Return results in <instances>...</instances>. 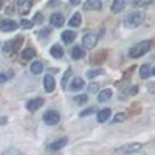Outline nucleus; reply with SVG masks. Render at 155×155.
I'll return each instance as SVG.
<instances>
[{
	"label": "nucleus",
	"mask_w": 155,
	"mask_h": 155,
	"mask_svg": "<svg viewBox=\"0 0 155 155\" xmlns=\"http://www.w3.org/2000/svg\"><path fill=\"white\" fill-rule=\"evenodd\" d=\"M143 20H144V16L141 12H132V14H129L124 19V27L126 28H137L143 23Z\"/></svg>",
	"instance_id": "nucleus-1"
},
{
	"label": "nucleus",
	"mask_w": 155,
	"mask_h": 155,
	"mask_svg": "<svg viewBox=\"0 0 155 155\" xmlns=\"http://www.w3.org/2000/svg\"><path fill=\"white\" fill-rule=\"evenodd\" d=\"M149 50H150V41H143V42L134 45L130 48V51H129V54H130L132 58H140V56H143L144 53H147Z\"/></svg>",
	"instance_id": "nucleus-2"
},
{
	"label": "nucleus",
	"mask_w": 155,
	"mask_h": 155,
	"mask_svg": "<svg viewBox=\"0 0 155 155\" xmlns=\"http://www.w3.org/2000/svg\"><path fill=\"white\" fill-rule=\"evenodd\" d=\"M59 120H61V116H59V113H58L56 110H48V112H45V115H44V121H45V124H48V126H56V124L59 123Z\"/></svg>",
	"instance_id": "nucleus-3"
},
{
	"label": "nucleus",
	"mask_w": 155,
	"mask_h": 155,
	"mask_svg": "<svg viewBox=\"0 0 155 155\" xmlns=\"http://www.w3.org/2000/svg\"><path fill=\"white\" fill-rule=\"evenodd\" d=\"M98 42V34L95 33H87L82 39V47L84 48H93Z\"/></svg>",
	"instance_id": "nucleus-4"
},
{
	"label": "nucleus",
	"mask_w": 155,
	"mask_h": 155,
	"mask_svg": "<svg viewBox=\"0 0 155 155\" xmlns=\"http://www.w3.org/2000/svg\"><path fill=\"white\" fill-rule=\"evenodd\" d=\"M140 149H141V144H140V143L126 144V146H123L121 149L116 150V155H127V153H134V152H137V150H140Z\"/></svg>",
	"instance_id": "nucleus-5"
},
{
	"label": "nucleus",
	"mask_w": 155,
	"mask_h": 155,
	"mask_svg": "<svg viewBox=\"0 0 155 155\" xmlns=\"http://www.w3.org/2000/svg\"><path fill=\"white\" fill-rule=\"evenodd\" d=\"M17 22H14V20H11V19H5V20H2L0 22V30H2L3 33H9V31H14V30H17Z\"/></svg>",
	"instance_id": "nucleus-6"
},
{
	"label": "nucleus",
	"mask_w": 155,
	"mask_h": 155,
	"mask_svg": "<svg viewBox=\"0 0 155 155\" xmlns=\"http://www.w3.org/2000/svg\"><path fill=\"white\" fill-rule=\"evenodd\" d=\"M31 8H33V2H30V0H20V2L17 3L19 14H22V16H27L31 11Z\"/></svg>",
	"instance_id": "nucleus-7"
},
{
	"label": "nucleus",
	"mask_w": 155,
	"mask_h": 155,
	"mask_svg": "<svg viewBox=\"0 0 155 155\" xmlns=\"http://www.w3.org/2000/svg\"><path fill=\"white\" fill-rule=\"evenodd\" d=\"M44 106V98H34V99H30L27 102V109L30 112H36L37 109H41Z\"/></svg>",
	"instance_id": "nucleus-8"
},
{
	"label": "nucleus",
	"mask_w": 155,
	"mask_h": 155,
	"mask_svg": "<svg viewBox=\"0 0 155 155\" xmlns=\"http://www.w3.org/2000/svg\"><path fill=\"white\" fill-rule=\"evenodd\" d=\"M50 22H51V25H53V27L61 28L62 25L65 23V19H64V16H62V14H59V12H54V14H51Z\"/></svg>",
	"instance_id": "nucleus-9"
},
{
	"label": "nucleus",
	"mask_w": 155,
	"mask_h": 155,
	"mask_svg": "<svg viewBox=\"0 0 155 155\" xmlns=\"http://www.w3.org/2000/svg\"><path fill=\"white\" fill-rule=\"evenodd\" d=\"M23 42V39L22 37H17V39H14V41H9V42H6L5 44V47H3V51L5 53H12L16 48H14V45H20Z\"/></svg>",
	"instance_id": "nucleus-10"
},
{
	"label": "nucleus",
	"mask_w": 155,
	"mask_h": 155,
	"mask_svg": "<svg viewBox=\"0 0 155 155\" xmlns=\"http://www.w3.org/2000/svg\"><path fill=\"white\" fill-rule=\"evenodd\" d=\"M44 87H45V90L48 93H51L54 90V87H56V82H54V78L53 76H50V74H47L45 78H44Z\"/></svg>",
	"instance_id": "nucleus-11"
},
{
	"label": "nucleus",
	"mask_w": 155,
	"mask_h": 155,
	"mask_svg": "<svg viewBox=\"0 0 155 155\" xmlns=\"http://www.w3.org/2000/svg\"><path fill=\"white\" fill-rule=\"evenodd\" d=\"M67 143H68L67 138H61V140H58V141H53V143L48 146V149H50V150H59V149H62L64 146H67Z\"/></svg>",
	"instance_id": "nucleus-12"
},
{
	"label": "nucleus",
	"mask_w": 155,
	"mask_h": 155,
	"mask_svg": "<svg viewBox=\"0 0 155 155\" xmlns=\"http://www.w3.org/2000/svg\"><path fill=\"white\" fill-rule=\"evenodd\" d=\"M84 87H85V82H84L82 78H74V79L71 81V84H70V88L74 90V92H78V90H82Z\"/></svg>",
	"instance_id": "nucleus-13"
},
{
	"label": "nucleus",
	"mask_w": 155,
	"mask_h": 155,
	"mask_svg": "<svg viewBox=\"0 0 155 155\" xmlns=\"http://www.w3.org/2000/svg\"><path fill=\"white\" fill-rule=\"evenodd\" d=\"M101 6H102V3L99 2V0H88V2H85V5H84V8L87 11H92V9L98 11V9H101Z\"/></svg>",
	"instance_id": "nucleus-14"
},
{
	"label": "nucleus",
	"mask_w": 155,
	"mask_h": 155,
	"mask_svg": "<svg viewBox=\"0 0 155 155\" xmlns=\"http://www.w3.org/2000/svg\"><path fill=\"white\" fill-rule=\"evenodd\" d=\"M85 56V51H84V48L79 45V47H73V50H71V58L73 59H76V61H79V59H82Z\"/></svg>",
	"instance_id": "nucleus-15"
},
{
	"label": "nucleus",
	"mask_w": 155,
	"mask_h": 155,
	"mask_svg": "<svg viewBox=\"0 0 155 155\" xmlns=\"http://www.w3.org/2000/svg\"><path fill=\"white\" fill-rule=\"evenodd\" d=\"M110 113H112V110H110V109H102V110H99V112H98L96 120H98L99 123H106V121L110 118Z\"/></svg>",
	"instance_id": "nucleus-16"
},
{
	"label": "nucleus",
	"mask_w": 155,
	"mask_h": 155,
	"mask_svg": "<svg viewBox=\"0 0 155 155\" xmlns=\"http://www.w3.org/2000/svg\"><path fill=\"white\" fill-rule=\"evenodd\" d=\"M36 56V50L34 48H31V47H28V48H25L22 53H20V58L23 59V61H30V59H33Z\"/></svg>",
	"instance_id": "nucleus-17"
},
{
	"label": "nucleus",
	"mask_w": 155,
	"mask_h": 155,
	"mask_svg": "<svg viewBox=\"0 0 155 155\" xmlns=\"http://www.w3.org/2000/svg\"><path fill=\"white\" fill-rule=\"evenodd\" d=\"M50 54L53 56V58H56V59H61L64 56V50H62L61 45H53V47H51V50H50Z\"/></svg>",
	"instance_id": "nucleus-18"
},
{
	"label": "nucleus",
	"mask_w": 155,
	"mask_h": 155,
	"mask_svg": "<svg viewBox=\"0 0 155 155\" xmlns=\"http://www.w3.org/2000/svg\"><path fill=\"white\" fill-rule=\"evenodd\" d=\"M82 22V16H81V12H74V14L71 16V19L68 20V25L70 27H79Z\"/></svg>",
	"instance_id": "nucleus-19"
},
{
	"label": "nucleus",
	"mask_w": 155,
	"mask_h": 155,
	"mask_svg": "<svg viewBox=\"0 0 155 155\" xmlns=\"http://www.w3.org/2000/svg\"><path fill=\"white\" fill-rule=\"evenodd\" d=\"M31 73L33 74H41L42 71H44V64L41 62V61H36V62H33L31 64Z\"/></svg>",
	"instance_id": "nucleus-20"
},
{
	"label": "nucleus",
	"mask_w": 155,
	"mask_h": 155,
	"mask_svg": "<svg viewBox=\"0 0 155 155\" xmlns=\"http://www.w3.org/2000/svg\"><path fill=\"white\" fill-rule=\"evenodd\" d=\"M74 39H76V33H74V31H68V30H67V31L62 33V41L65 42V44H71Z\"/></svg>",
	"instance_id": "nucleus-21"
},
{
	"label": "nucleus",
	"mask_w": 155,
	"mask_h": 155,
	"mask_svg": "<svg viewBox=\"0 0 155 155\" xmlns=\"http://www.w3.org/2000/svg\"><path fill=\"white\" fill-rule=\"evenodd\" d=\"M112 98V90L110 88H106V90H102V92H99V96H98V101L99 102H106Z\"/></svg>",
	"instance_id": "nucleus-22"
},
{
	"label": "nucleus",
	"mask_w": 155,
	"mask_h": 155,
	"mask_svg": "<svg viewBox=\"0 0 155 155\" xmlns=\"http://www.w3.org/2000/svg\"><path fill=\"white\" fill-rule=\"evenodd\" d=\"M152 74V67L147 65V64H144V65H141L140 68V76L143 78V79H146V78H149Z\"/></svg>",
	"instance_id": "nucleus-23"
},
{
	"label": "nucleus",
	"mask_w": 155,
	"mask_h": 155,
	"mask_svg": "<svg viewBox=\"0 0 155 155\" xmlns=\"http://www.w3.org/2000/svg\"><path fill=\"white\" fill-rule=\"evenodd\" d=\"M124 9V2L123 0H115V2H112V12H121Z\"/></svg>",
	"instance_id": "nucleus-24"
},
{
	"label": "nucleus",
	"mask_w": 155,
	"mask_h": 155,
	"mask_svg": "<svg viewBox=\"0 0 155 155\" xmlns=\"http://www.w3.org/2000/svg\"><path fill=\"white\" fill-rule=\"evenodd\" d=\"M19 25H20V27H22L23 30H31L34 23H33V20H27V19H23V20H20V23H19Z\"/></svg>",
	"instance_id": "nucleus-25"
},
{
	"label": "nucleus",
	"mask_w": 155,
	"mask_h": 155,
	"mask_svg": "<svg viewBox=\"0 0 155 155\" xmlns=\"http://www.w3.org/2000/svg\"><path fill=\"white\" fill-rule=\"evenodd\" d=\"M87 95H78V96H74V102L76 104H85L87 102Z\"/></svg>",
	"instance_id": "nucleus-26"
},
{
	"label": "nucleus",
	"mask_w": 155,
	"mask_h": 155,
	"mask_svg": "<svg viewBox=\"0 0 155 155\" xmlns=\"http://www.w3.org/2000/svg\"><path fill=\"white\" fill-rule=\"evenodd\" d=\"M71 70H67L65 71V74H64V78H62V88H67V81H68V78L71 76Z\"/></svg>",
	"instance_id": "nucleus-27"
},
{
	"label": "nucleus",
	"mask_w": 155,
	"mask_h": 155,
	"mask_svg": "<svg viewBox=\"0 0 155 155\" xmlns=\"http://www.w3.org/2000/svg\"><path fill=\"white\" fill-rule=\"evenodd\" d=\"M124 120H126V113H116L113 118V123H123Z\"/></svg>",
	"instance_id": "nucleus-28"
},
{
	"label": "nucleus",
	"mask_w": 155,
	"mask_h": 155,
	"mask_svg": "<svg viewBox=\"0 0 155 155\" xmlns=\"http://www.w3.org/2000/svg\"><path fill=\"white\" fill-rule=\"evenodd\" d=\"M99 74H102V70H90V71L87 73V76L90 78V79H93V78H96V76H99Z\"/></svg>",
	"instance_id": "nucleus-29"
},
{
	"label": "nucleus",
	"mask_w": 155,
	"mask_h": 155,
	"mask_svg": "<svg viewBox=\"0 0 155 155\" xmlns=\"http://www.w3.org/2000/svg\"><path fill=\"white\" fill-rule=\"evenodd\" d=\"M50 36V28H44L39 31V39H47Z\"/></svg>",
	"instance_id": "nucleus-30"
},
{
	"label": "nucleus",
	"mask_w": 155,
	"mask_h": 155,
	"mask_svg": "<svg viewBox=\"0 0 155 155\" xmlns=\"http://www.w3.org/2000/svg\"><path fill=\"white\" fill-rule=\"evenodd\" d=\"M2 155H20V152H19L17 149H14V147H9V149H6Z\"/></svg>",
	"instance_id": "nucleus-31"
},
{
	"label": "nucleus",
	"mask_w": 155,
	"mask_h": 155,
	"mask_svg": "<svg viewBox=\"0 0 155 155\" xmlns=\"http://www.w3.org/2000/svg\"><path fill=\"white\" fill-rule=\"evenodd\" d=\"M95 112H96V109H95V107H90V109L82 110V112H81V116H88V115H92V113H95Z\"/></svg>",
	"instance_id": "nucleus-32"
},
{
	"label": "nucleus",
	"mask_w": 155,
	"mask_h": 155,
	"mask_svg": "<svg viewBox=\"0 0 155 155\" xmlns=\"http://www.w3.org/2000/svg\"><path fill=\"white\" fill-rule=\"evenodd\" d=\"M44 22V16L41 14V12H37V14L34 16V19H33V23H42Z\"/></svg>",
	"instance_id": "nucleus-33"
},
{
	"label": "nucleus",
	"mask_w": 155,
	"mask_h": 155,
	"mask_svg": "<svg viewBox=\"0 0 155 155\" xmlns=\"http://www.w3.org/2000/svg\"><path fill=\"white\" fill-rule=\"evenodd\" d=\"M95 92H98V84H90L88 85V93H95Z\"/></svg>",
	"instance_id": "nucleus-34"
},
{
	"label": "nucleus",
	"mask_w": 155,
	"mask_h": 155,
	"mask_svg": "<svg viewBox=\"0 0 155 155\" xmlns=\"http://www.w3.org/2000/svg\"><path fill=\"white\" fill-rule=\"evenodd\" d=\"M152 2H149V0H146V2H135V5L137 6H147V5H150Z\"/></svg>",
	"instance_id": "nucleus-35"
},
{
	"label": "nucleus",
	"mask_w": 155,
	"mask_h": 155,
	"mask_svg": "<svg viewBox=\"0 0 155 155\" xmlns=\"http://www.w3.org/2000/svg\"><path fill=\"white\" fill-rule=\"evenodd\" d=\"M6 81V74H2V73H0V84H3Z\"/></svg>",
	"instance_id": "nucleus-36"
},
{
	"label": "nucleus",
	"mask_w": 155,
	"mask_h": 155,
	"mask_svg": "<svg viewBox=\"0 0 155 155\" xmlns=\"http://www.w3.org/2000/svg\"><path fill=\"white\" fill-rule=\"evenodd\" d=\"M6 116H0V126H2V124H6Z\"/></svg>",
	"instance_id": "nucleus-37"
},
{
	"label": "nucleus",
	"mask_w": 155,
	"mask_h": 155,
	"mask_svg": "<svg viewBox=\"0 0 155 155\" xmlns=\"http://www.w3.org/2000/svg\"><path fill=\"white\" fill-rule=\"evenodd\" d=\"M70 3H71V5H79V2H78V0H71Z\"/></svg>",
	"instance_id": "nucleus-38"
},
{
	"label": "nucleus",
	"mask_w": 155,
	"mask_h": 155,
	"mask_svg": "<svg viewBox=\"0 0 155 155\" xmlns=\"http://www.w3.org/2000/svg\"><path fill=\"white\" fill-rule=\"evenodd\" d=\"M0 9H2V2H0Z\"/></svg>",
	"instance_id": "nucleus-39"
}]
</instances>
